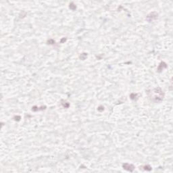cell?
Instances as JSON below:
<instances>
[{
    "mask_svg": "<svg viewBox=\"0 0 173 173\" xmlns=\"http://www.w3.org/2000/svg\"><path fill=\"white\" fill-rule=\"evenodd\" d=\"M150 98L154 102H160L163 100L164 94L160 88H156L149 92Z\"/></svg>",
    "mask_w": 173,
    "mask_h": 173,
    "instance_id": "1",
    "label": "cell"
},
{
    "mask_svg": "<svg viewBox=\"0 0 173 173\" xmlns=\"http://www.w3.org/2000/svg\"><path fill=\"white\" fill-rule=\"evenodd\" d=\"M122 167L124 170H126L127 171H130V172H133L135 169V166L133 164H130L128 163H125L122 165Z\"/></svg>",
    "mask_w": 173,
    "mask_h": 173,
    "instance_id": "2",
    "label": "cell"
},
{
    "mask_svg": "<svg viewBox=\"0 0 173 173\" xmlns=\"http://www.w3.org/2000/svg\"><path fill=\"white\" fill-rule=\"evenodd\" d=\"M157 14H156V12H152V13H150L149 15H147V18H146V20L147 21L151 22L153 21L154 20L157 18Z\"/></svg>",
    "mask_w": 173,
    "mask_h": 173,
    "instance_id": "3",
    "label": "cell"
}]
</instances>
